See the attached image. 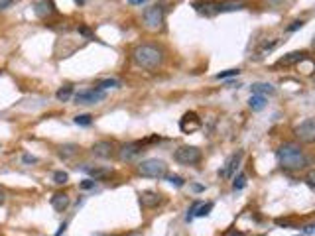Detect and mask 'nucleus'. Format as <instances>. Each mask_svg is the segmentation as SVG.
Masks as SVG:
<instances>
[{"label": "nucleus", "mask_w": 315, "mask_h": 236, "mask_svg": "<svg viewBox=\"0 0 315 236\" xmlns=\"http://www.w3.org/2000/svg\"><path fill=\"white\" fill-rule=\"evenodd\" d=\"M276 158L282 165V169H288V171H300L303 167H307V156L294 142H285V144L278 148Z\"/></svg>", "instance_id": "obj_1"}, {"label": "nucleus", "mask_w": 315, "mask_h": 236, "mask_svg": "<svg viewBox=\"0 0 315 236\" xmlns=\"http://www.w3.org/2000/svg\"><path fill=\"white\" fill-rule=\"evenodd\" d=\"M132 59H134V63L138 67H142L146 71H154V69L162 67V63H164V51L160 47H156V45L142 44L132 51Z\"/></svg>", "instance_id": "obj_2"}, {"label": "nucleus", "mask_w": 315, "mask_h": 236, "mask_svg": "<svg viewBox=\"0 0 315 236\" xmlns=\"http://www.w3.org/2000/svg\"><path fill=\"white\" fill-rule=\"evenodd\" d=\"M136 171H138V175H142V177L162 179V177L167 175V163H165L164 160H158V158H148V160L138 163Z\"/></svg>", "instance_id": "obj_3"}, {"label": "nucleus", "mask_w": 315, "mask_h": 236, "mask_svg": "<svg viewBox=\"0 0 315 236\" xmlns=\"http://www.w3.org/2000/svg\"><path fill=\"white\" fill-rule=\"evenodd\" d=\"M164 20H165V10L164 6L160 4H154L148 6L142 14V22H144V28L152 29V32H158V29L164 28Z\"/></svg>", "instance_id": "obj_4"}, {"label": "nucleus", "mask_w": 315, "mask_h": 236, "mask_svg": "<svg viewBox=\"0 0 315 236\" xmlns=\"http://www.w3.org/2000/svg\"><path fill=\"white\" fill-rule=\"evenodd\" d=\"M174 160L181 165H195L201 162V150L197 146H180L174 152Z\"/></svg>", "instance_id": "obj_5"}, {"label": "nucleus", "mask_w": 315, "mask_h": 236, "mask_svg": "<svg viewBox=\"0 0 315 236\" xmlns=\"http://www.w3.org/2000/svg\"><path fill=\"white\" fill-rule=\"evenodd\" d=\"M294 134H296V138L300 142H303V144L315 142V120L313 118H305L300 126H296Z\"/></svg>", "instance_id": "obj_6"}, {"label": "nucleus", "mask_w": 315, "mask_h": 236, "mask_svg": "<svg viewBox=\"0 0 315 236\" xmlns=\"http://www.w3.org/2000/svg\"><path fill=\"white\" fill-rule=\"evenodd\" d=\"M105 91L99 88H87V91H79L77 95H73L75 104H97L101 101H105Z\"/></svg>", "instance_id": "obj_7"}, {"label": "nucleus", "mask_w": 315, "mask_h": 236, "mask_svg": "<svg viewBox=\"0 0 315 236\" xmlns=\"http://www.w3.org/2000/svg\"><path fill=\"white\" fill-rule=\"evenodd\" d=\"M144 150V142H128L119 150V160L120 162H130L136 156H140Z\"/></svg>", "instance_id": "obj_8"}, {"label": "nucleus", "mask_w": 315, "mask_h": 236, "mask_svg": "<svg viewBox=\"0 0 315 236\" xmlns=\"http://www.w3.org/2000/svg\"><path fill=\"white\" fill-rule=\"evenodd\" d=\"M180 128L183 134H193L201 128V118L197 116L195 112H185L180 120Z\"/></svg>", "instance_id": "obj_9"}, {"label": "nucleus", "mask_w": 315, "mask_h": 236, "mask_svg": "<svg viewBox=\"0 0 315 236\" xmlns=\"http://www.w3.org/2000/svg\"><path fill=\"white\" fill-rule=\"evenodd\" d=\"M91 152H93V156H97V158H103V160H106V158H110V156L114 154V146H112V142L101 140V142L93 144Z\"/></svg>", "instance_id": "obj_10"}, {"label": "nucleus", "mask_w": 315, "mask_h": 236, "mask_svg": "<svg viewBox=\"0 0 315 236\" xmlns=\"http://www.w3.org/2000/svg\"><path fill=\"white\" fill-rule=\"evenodd\" d=\"M305 57H307V51H292V53H288V55L278 59L276 65L278 67H290V65H296V63L303 61Z\"/></svg>", "instance_id": "obj_11"}, {"label": "nucleus", "mask_w": 315, "mask_h": 236, "mask_svg": "<svg viewBox=\"0 0 315 236\" xmlns=\"http://www.w3.org/2000/svg\"><path fill=\"white\" fill-rule=\"evenodd\" d=\"M240 160H242V152H237V154H233V156H231V160L226 162V167H225V169H219V175L225 177V179H231V177L235 175V169L239 167Z\"/></svg>", "instance_id": "obj_12"}, {"label": "nucleus", "mask_w": 315, "mask_h": 236, "mask_svg": "<svg viewBox=\"0 0 315 236\" xmlns=\"http://www.w3.org/2000/svg\"><path fill=\"white\" fill-rule=\"evenodd\" d=\"M164 199H162V195L156 191H144L140 193V205L146 206V209H154V206H158L162 203Z\"/></svg>", "instance_id": "obj_13"}, {"label": "nucleus", "mask_w": 315, "mask_h": 236, "mask_svg": "<svg viewBox=\"0 0 315 236\" xmlns=\"http://www.w3.org/2000/svg\"><path fill=\"white\" fill-rule=\"evenodd\" d=\"M213 209V203H201L195 201L191 209H189V215H187V221H193V217H207Z\"/></svg>", "instance_id": "obj_14"}, {"label": "nucleus", "mask_w": 315, "mask_h": 236, "mask_svg": "<svg viewBox=\"0 0 315 236\" xmlns=\"http://www.w3.org/2000/svg\"><path fill=\"white\" fill-rule=\"evenodd\" d=\"M81 171H85V173H89L93 179H103V177L110 175L112 173V169L110 167H101V165H89V163H85V165H81Z\"/></svg>", "instance_id": "obj_15"}, {"label": "nucleus", "mask_w": 315, "mask_h": 236, "mask_svg": "<svg viewBox=\"0 0 315 236\" xmlns=\"http://www.w3.org/2000/svg\"><path fill=\"white\" fill-rule=\"evenodd\" d=\"M36 14L40 16V18H47V16L55 14L53 2H51V0H40V2L36 4Z\"/></svg>", "instance_id": "obj_16"}, {"label": "nucleus", "mask_w": 315, "mask_h": 236, "mask_svg": "<svg viewBox=\"0 0 315 236\" xmlns=\"http://www.w3.org/2000/svg\"><path fill=\"white\" fill-rule=\"evenodd\" d=\"M197 12L199 14H205V16H215L219 14V2H197L195 4Z\"/></svg>", "instance_id": "obj_17"}, {"label": "nucleus", "mask_w": 315, "mask_h": 236, "mask_svg": "<svg viewBox=\"0 0 315 236\" xmlns=\"http://www.w3.org/2000/svg\"><path fill=\"white\" fill-rule=\"evenodd\" d=\"M51 206L58 211V213H63L67 206H69V197L65 193H55L51 197Z\"/></svg>", "instance_id": "obj_18"}, {"label": "nucleus", "mask_w": 315, "mask_h": 236, "mask_svg": "<svg viewBox=\"0 0 315 236\" xmlns=\"http://www.w3.org/2000/svg\"><path fill=\"white\" fill-rule=\"evenodd\" d=\"M244 2L242 0H223L219 2V14L221 12H235V10H242Z\"/></svg>", "instance_id": "obj_19"}, {"label": "nucleus", "mask_w": 315, "mask_h": 236, "mask_svg": "<svg viewBox=\"0 0 315 236\" xmlns=\"http://www.w3.org/2000/svg\"><path fill=\"white\" fill-rule=\"evenodd\" d=\"M250 91H252V95L266 97V95H274V91H276V88L272 87L270 83H254V85L250 87Z\"/></svg>", "instance_id": "obj_20"}, {"label": "nucleus", "mask_w": 315, "mask_h": 236, "mask_svg": "<svg viewBox=\"0 0 315 236\" xmlns=\"http://www.w3.org/2000/svg\"><path fill=\"white\" fill-rule=\"evenodd\" d=\"M248 106L252 108V110H262L264 106H266V97H260V95H252L250 99H248Z\"/></svg>", "instance_id": "obj_21"}, {"label": "nucleus", "mask_w": 315, "mask_h": 236, "mask_svg": "<svg viewBox=\"0 0 315 236\" xmlns=\"http://www.w3.org/2000/svg\"><path fill=\"white\" fill-rule=\"evenodd\" d=\"M55 97H58V101H60V103H67V101L73 97V87H71V85L61 87L60 91L55 93Z\"/></svg>", "instance_id": "obj_22"}, {"label": "nucleus", "mask_w": 315, "mask_h": 236, "mask_svg": "<svg viewBox=\"0 0 315 236\" xmlns=\"http://www.w3.org/2000/svg\"><path fill=\"white\" fill-rule=\"evenodd\" d=\"M75 154H77L75 144H67V146L60 148V158H63V160H69V158H71V156H75Z\"/></svg>", "instance_id": "obj_23"}, {"label": "nucleus", "mask_w": 315, "mask_h": 236, "mask_svg": "<svg viewBox=\"0 0 315 236\" xmlns=\"http://www.w3.org/2000/svg\"><path fill=\"white\" fill-rule=\"evenodd\" d=\"M114 87H120V83L117 81V79H105V81H99L95 88H99V91H105V88H114Z\"/></svg>", "instance_id": "obj_24"}, {"label": "nucleus", "mask_w": 315, "mask_h": 236, "mask_svg": "<svg viewBox=\"0 0 315 236\" xmlns=\"http://www.w3.org/2000/svg\"><path fill=\"white\" fill-rule=\"evenodd\" d=\"M244 185H246V175L239 173V177H235V181H233V189L240 191V189H244Z\"/></svg>", "instance_id": "obj_25"}, {"label": "nucleus", "mask_w": 315, "mask_h": 236, "mask_svg": "<svg viewBox=\"0 0 315 236\" xmlns=\"http://www.w3.org/2000/svg\"><path fill=\"white\" fill-rule=\"evenodd\" d=\"M75 124H79V126H91L93 124V116L91 114H79V116H75Z\"/></svg>", "instance_id": "obj_26"}, {"label": "nucleus", "mask_w": 315, "mask_h": 236, "mask_svg": "<svg viewBox=\"0 0 315 236\" xmlns=\"http://www.w3.org/2000/svg\"><path fill=\"white\" fill-rule=\"evenodd\" d=\"M239 73H240V69H226V71L217 73V79H219V81H223V79H228V77H237Z\"/></svg>", "instance_id": "obj_27"}, {"label": "nucleus", "mask_w": 315, "mask_h": 236, "mask_svg": "<svg viewBox=\"0 0 315 236\" xmlns=\"http://www.w3.org/2000/svg\"><path fill=\"white\" fill-rule=\"evenodd\" d=\"M67 179H69V175H67L65 171H55V173H53V181H55L58 185H65Z\"/></svg>", "instance_id": "obj_28"}, {"label": "nucleus", "mask_w": 315, "mask_h": 236, "mask_svg": "<svg viewBox=\"0 0 315 236\" xmlns=\"http://www.w3.org/2000/svg\"><path fill=\"white\" fill-rule=\"evenodd\" d=\"M165 179H167L171 185H176V187H183V183H185L180 175H165Z\"/></svg>", "instance_id": "obj_29"}, {"label": "nucleus", "mask_w": 315, "mask_h": 236, "mask_svg": "<svg viewBox=\"0 0 315 236\" xmlns=\"http://www.w3.org/2000/svg\"><path fill=\"white\" fill-rule=\"evenodd\" d=\"M315 171L313 169H311V171H309V173H307V177H305V181H307V185H309V187H311V189H315Z\"/></svg>", "instance_id": "obj_30"}, {"label": "nucleus", "mask_w": 315, "mask_h": 236, "mask_svg": "<svg viewBox=\"0 0 315 236\" xmlns=\"http://www.w3.org/2000/svg\"><path fill=\"white\" fill-rule=\"evenodd\" d=\"M303 24H305L303 20H296V22H292V26L288 28V32H296V29H300L301 26H303Z\"/></svg>", "instance_id": "obj_31"}, {"label": "nucleus", "mask_w": 315, "mask_h": 236, "mask_svg": "<svg viewBox=\"0 0 315 236\" xmlns=\"http://www.w3.org/2000/svg\"><path fill=\"white\" fill-rule=\"evenodd\" d=\"M93 187H95V179H85L81 183V189H93Z\"/></svg>", "instance_id": "obj_32"}, {"label": "nucleus", "mask_w": 315, "mask_h": 236, "mask_svg": "<svg viewBox=\"0 0 315 236\" xmlns=\"http://www.w3.org/2000/svg\"><path fill=\"white\" fill-rule=\"evenodd\" d=\"M14 0H0V10H6Z\"/></svg>", "instance_id": "obj_33"}, {"label": "nucleus", "mask_w": 315, "mask_h": 236, "mask_svg": "<svg viewBox=\"0 0 315 236\" xmlns=\"http://www.w3.org/2000/svg\"><path fill=\"white\" fill-rule=\"evenodd\" d=\"M79 34H83V36H87V38H93L91 29H89V28H85V26H81V28H79Z\"/></svg>", "instance_id": "obj_34"}, {"label": "nucleus", "mask_w": 315, "mask_h": 236, "mask_svg": "<svg viewBox=\"0 0 315 236\" xmlns=\"http://www.w3.org/2000/svg\"><path fill=\"white\" fill-rule=\"evenodd\" d=\"M22 160H24V163H36V162H38V158H34V156H28V154H26V156H24Z\"/></svg>", "instance_id": "obj_35"}, {"label": "nucleus", "mask_w": 315, "mask_h": 236, "mask_svg": "<svg viewBox=\"0 0 315 236\" xmlns=\"http://www.w3.org/2000/svg\"><path fill=\"white\" fill-rule=\"evenodd\" d=\"M128 2H130L132 6H142V4H144V2H148V0H128Z\"/></svg>", "instance_id": "obj_36"}, {"label": "nucleus", "mask_w": 315, "mask_h": 236, "mask_svg": "<svg viewBox=\"0 0 315 236\" xmlns=\"http://www.w3.org/2000/svg\"><path fill=\"white\" fill-rule=\"evenodd\" d=\"M65 228H67V222H63V224H61V226H60V230L55 232V236H61V234H63V232H65Z\"/></svg>", "instance_id": "obj_37"}, {"label": "nucleus", "mask_w": 315, "mask_h": 236, "mask_svg": "<svg viewBox=\"0 0 315 236\" xmlns=\"http://www.w3.org/2000/svg\"><path fill=\"white\" fill-rule=\"evenodd\" d=\"M313 224H307V226H305V234H313Z\"/></svg>", "instance_id": "obj_38"}, {"label": "nucleus", "mask_w": 315, "mask_h": 236, "mask_svg": "<svg viewBox=\"0 0 315 236\" xmlns=\"http://www.w3.org/2000/svg\"><path fill=\"white\" fill-rule=\"evenodd\" d=\"M191 189H193L195 193H199V191H203L205 187H203V185H191Z\"/></svg>", "instance_id": "obj_39"}, {"label": "nucleus", "mask_w": 315, "mask_h": 236, "mask_svg": "<svg viewBox=\"0 0 315 236\" xmlns=\"http://www.w3.org/2000/svg\"><path fill=\"white\" fill-rule=\"evenodd\" d=\"M228 236H246V234H244V232H239V230H233Z\"/></svg>", "instance_id": "obj_40"}, {"label": "nucleus", "mask_w": 315, "mask_h": 236, "mask_svg": "<svg viewBox=\"0 0 315 236\" xmlns=\"http://www.w3.org/2000/svg\"><path fill=\"white\" fill-rule=\"evenodd\" d=\"M4 199H6V195H4V191H2V189H0V205H2V203H4Z\"/></svg>", "instance_id": "obj_41"}, {"label": "nucleus", "mask_w": 315, "mask_h": 236, "mask_svg": "<svg viewBox=\"0 0 315 236\" xmlns=\"http://www.w3.org/2000/svg\"><path fill=\"white\" fill-rule=\"evenodd\" d=\"M77 2H79V4H85V2H87V0H77Z\"/></svg>", "instance_id": "obj_42"}]
</instances>
